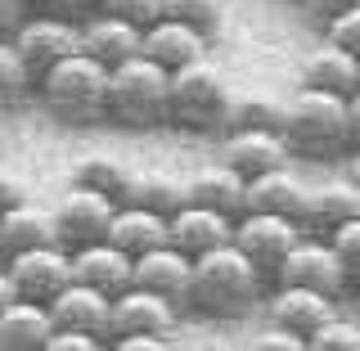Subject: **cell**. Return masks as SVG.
<instances>
[{"label": "cell", "instance_id": "1", "mask_svg": "<svg viewBox=\"0 0 360 351\" xmlns=\"http://www.w3.org/2000/svg\"><path fill=\"white\" fill-rule=\"evenodd\" d=\"M270 284L262 279L248 257L230 243L212 248V253H198L194 257V275H189V298L185 307L202 315V320H217V324H230V320H243L248 311L262 302V293Z\"/></svg>", "mask_w": 360, "mask_h": 351}, {"label": "cell", "instance_id": "2", "mask_svg": "<svg viewBox=\"0 0 360 351\" xmlns=\"http://www.w3.org/2000/svg\"><path fill=\"white\" fill-rule=\"evenodd\" d=\"M32 95L63 127H99V122H108V68L90 59L86 50H77L59 59L50 72H41Z\"/></svg>", "mask_w": 360, "mask_h": 351}, {"label": "cell", "instance_id": "3", "mask_svg": "<svg viewBox=\"0 0 360 351\" xmlns=\"http://www.w3.org/2000/svg\"><path fill=\"white\" fill-rule=\"evenodd\" d=\"M234 113V86L217 63L198 59L172 72L167 90V127L180 135H225Z\"/></svg>", "mask_w": 360, "mask_h": 351}, {"label": "cell", "instance_id": "4", "mask_svg": "<svg viewBox=\"0 0 360 351\" xmlns=\"http://www.w3.org/2000/svg\"><path fill=\"white\" fill-rule=\"evenodd\" d=\"M284 144L292 158L307 162H333L352 149V131H347V99L333 90L302 86L284 108Z\"/></svg>", "mask_w": 360, "mask_h": 351}, {"label": "cell", "instance_id": "5", "mask_svg": "<svg viewBox=\"0 0 360 351\" xmlns=\"http://www.w3.org/2000/svg\"><path fill=\"white\" fill-rule=\"evenodd\" d=\"M167 90H172V72L144 54L108 68V122L122 131L167 127Z\"/></svg>", "mask_w": 360, "mask_h": 351}, {"label": "cell", "instance_id": "6", "mask_svg": "<svg viewBox=\"0 0 360 351\" xmlns=\"http://www.w3.org/2000/svg\"><path fill=\"white\" fill-rule=\"evenodd\" d=\"M302 225L292 217H279V212H239L234 217V248L262 270L266 284H275V270L288 257V248L297 243Z\"/></svg>", "mask_w": 360, "mask_h": 351}, {"label": "cell", "instance_id": "7", "mask_svg": "<svg viewBox=\"0 0 360 351\" xmlns=\"http://www.w3.org/2000/svg\"><path fill=\"white\" fill-rule=\"evenodd\" d=\"M275 284H302V288H320L329 298H342V288L352 284L347 279V266L338 262L333 243L324 234H297V243L288 248V257L275 270Z\"/></svg>", "mask_w": 360, "mask_h": 351}, {"label": "cell", "instance_id": "8", "mask_svg": "<svg viewBox=\"0 0 360 351\" xmlns=\"http://www.w3.org/2000/svg\"><path fill=\"white\" fill-rule=\"evenodd\" d=\"M9 41H14L18 59L27 63L32 82H37V77L50 72L59 59H68V54L82 50V23L59 18V14H27V23H22Z\"/></svg>", "mask_w": 360, "mask_h": 351}, {"label": "cell", "instance_id": "9", "mask_svg": "<svg viewBox=\"0 0 360 351\" xmlns=\"http://www.w3.org/2000/svg\"><path fill=\"white\" fill-rule=\"evenodd\" d=\"M112 208H117V198L99 194V189H86V185H68L59 203H54V239H59L68 253L82 243H95L104 239L108 221H112Z\"/></svg>", "mask_w": 360, "mask_h": 351}, {"label": "cell", "instance_id": "10", "mask_svg": "<svg viewBox=\"0 0 360 351\" xmlns=\"http://www.w3.org/2000/svg\"><path fill=\"white\" fill-rule=\"evenodd\" d=\"M9 279H14V293L27 302H50L68 279H72V253L63 243H37L27 253H14L5 262Z\"/></svg>", "mask_w": 360, "mask_h": 351}, {"label": "cell", "instance_id": "11", "mask_svg": "<svg viewBox=\"0 0 360 351\" xmlns=\"http://www.w3.org/2000/svg\"><path fill=\"white\" fill-rule=\"evenodd\" d=\"M45 307H50L54 329H82V333H95L108 343V333H112V298L108 293L90 288L82 279H68Z\"/></svg>", "mask_w": 360, "mask_h": 351}, {"label": "cell", "instance_id": "12", "mask_svg": "<svg viewBox=\"0 0 360 351\" xmlns=\"http://www.w3.org/2000/svg\"><path fill=\"white\" fill-rule=\"evenodd\" d=\"M207 45H212V37H202L198 27H189V23H180L172 14H162L140 32V54L153 59L158 68H167V72H180V68L207 59Z\"/></svg>", "mask_w": 360, "mask_h": 351}, {"label": "cell", "instance_id": "13", "mask_svg": "<svg viewBox=\"0 0 360 351\" xmlns=\"http://www.w3.org/2000/svg\"><path fill=\"white\" fill-rule=\"evenodd\" d=\"M288 144L279 131H257V127H230L221 135V162L234 167L243 180L275 172V167H288Z\"/></svg>", "mask_w": 360, "mask_h": 351}, {"label": "cell", "instance_id": "14", "mask_svg": "<svg viewBox=\"0 0 360 351\" xmlns=\"http://www.w3.org/2000/svg\"><path fill=\"white\" fill-rule=\"evenodd\" d=\"M189 275H194V257L180 253V248L167 239V243H158V248H149V253L135 257V279H131V284H140V288L158 293V298L185 307V298H189Z\"/></svg>", "mask_w": 360, "mask_h": 351}, {"label": "cell", "instance_id": "15", "mask_svg": "<svg viewBox=\"0 0 360 351\" xmlns=\"http://www.w3.org/2000/svg\"><path fill=\"white\" fill-rule=\"evenodd\" d=\"M167 239H172L180 253H189V257L212 253V248H221V243L234 239V217L212 212V208H202V203L185 198L172 217H167Z\"/></svg>", "mask_w": 360, "mask_h": 351}, {"label": "cell", "instance_id": "16", "mask_svg": "<svg viewBox=\"0 0 360 351\" xmlns=\"http://www.w3.org/2000/svg\"><path fill=\"white\" fill-rule=\"evenodd\" d=\"M72 279H82V284L117 298V293L131 288V279H135V257L122 253L112 239L82 243V248H72Z\"/></svg>", "mask_w": 360, "mask_h": 351}, {"label": "cell", "instance_id": "17", "mask_svg": "<svg viewBox=\"0 0 360 351\" xmlns=\"http://www.w3.org/2000/svg\"><path fill=\"white\" fill-rule=\"evenodd\" d=\"M176 315L180 307L158 293L131 284L112 298V333L108 338H122V333H172L176 329Z\"/></svg>", "mask_w": 360, "mask_h": 351}, {"label": "cell", "instance_id": "18", "mask_svg": "<svg viewBox=\"0 0 360 351\" xmlns=\"http://www.w3.org/2000/svg\"><path fill=\"white\" fill-rule=\"evenodd\" d=\"M360 217V189L352 180H324V185H311L307 198H302V212H297V225L307 234H329L338 230L342 221Z\"/></svg>", "mask_w": 360, "mask_h": 351}, {"label": "cell", "instance_id": "19", "mask_svg": "<svg viewBox=\"0 0 360 351\" xmlns=\"http://www.w3.org/2000/svg\"><path fill=\"white\" fill-rule=\"evenodd\" d=\"M338 311V298L320 288H302V284H270V320L292 329L297 338H307L315 324H324Z\"/></svg>", "mask_w": 360, "mask_h": 351}, {"label": "cell", "instance_id": "20", "mask_svg": "<svg viewBox=\"0 0 360 351\" xmlns=\"http://www.w3.org/2000/svg\"><path fill=\"white\" fill-rule=\"evenodd\" d=\"M82 50L90 59H99L104 68H117L140 54V27L127 18H112L104 9H95V14L82 18Z\"/></svg>", "mask_w": 360, "mask_h": 351}, {"label": "cell", "instance_id": "21", "mask_svg": "<svg viewBox=\"0 0 360 351\" xmlns=\"http://www.w3.org/2000/svg\"><path fill=\"white\" fill-rule=\"evenodd\" d=\"M37 243H59L54 239V212L41 203H18V208L0 212V262H9L14 253H27Z\"/></svg>", "mask_w": 360, "mask_h": 351}, {"label": "cell", "instance_id": "22", "mask_svg": "<svg viewBox=\"0 0 360 351\" xmlns=\"http://www.w3.org/2000/svg\"><path fill=\"white\" fill-rule=\"evenodd\" d=\"M50 333H54V320L45 302L14 298L0 311V351H45Z\"/></svg>", "mask_w": 360, "mask_h": 351}, {"label": "cell", "instance_id": "23", "mask_svg": "<svg viewBox=\"0 0 360 351\" xmlns=\"http://www.w3.org/2000/svg\"><path fill=\"white\" fill-rule=\"evenodd\" d=\"M104 239H112L122 253L140 257V253H149V248L167 243V217L162 212H149V208H135V203H117Z\"/></svg>", "mask_w": 360, "mask_h": 351}, {"label": "cell", "instance_id": "24", "mask_svg": "<svg viewBox=\"0 0 360 351\" xmlns=\"http://www.w3.org/2000/svg\"><path fill=\"white\" fill-rule=\"evenodd\" d=\"M302 198H307V185L288 172V167H275V172H262L248 180L243 189V212H279V217L297 221Z\"/></svg>", "mask_w": 360, "mask_h": 351}, {"label": "cell", "instance_id": "25", "mask_svg": "<svg viewBox=\"0 0 360 351\" xmlns=\"http://www.w3.org/2000/svg\"><path fill=\"white\" fill-rule=\"evenodd\" d=\"M302 86L333 90V95H342V99H347L352 90H360V59L324 41L320 50H311L307 59H302Z\"/></svg>", "mask_w": 360, "mask_h": 351}, {"label": "cell", "instance_id": "26", "mask_svg": "<svg viewBox=\"0 0 360 351\" xmlns=\"http://www.w3.org/2000/svg\"><path fill=\"white\" fill-rule=\"evenodd\" d=\"M243 189H248V180L225 162H212V167H202V172H194L185 180L189 203H202V208L225 212V217H239L243 212Z\"/></svg>", "mask_w": 360, "mask_h": 351}, {"label": "cell", "instance_id": "27", "mask_svg": "<svg viewBox=\"0 0 360 351\" xmlns=\"http://www.w3.org/2000/svg\"><path fill=\"white\" fill-rule=\"evenodd\" d=\"M185 198H189L185 180L172 176V172H131V180H127V189H122L117 203H135V208H149V212L172 217Z\"/></svg>", "mask_w": 360, "mask_h": 351}, {"label": "cell", "instance_id": "28", "mask_svg": "<svg viewBox=\"0 0 360 351\" xmlns=\"http://www.w3.org/2000/svg\"><path fill=\"white\" fill-rule=\"evenodd\" d=\"M131 180V167L122 162L117 153H82L72 162V185H86V189H99L108 198H122Z\"/></svg>", "mask_w": 360, "mask_h": 351}, {"label": "cell", "instance_id": "29", "mask_svg": "<svg viewBox=\"0 0 360 351\" xmlns=\"http://www.w3.org/2000/svg\"><path fill=\"white\" fill-rule=\"evenodd\" d=\"M284 99L270 95H234L230 127H257V131H284Z\"/></svg>", "mask_w": 360, "mask_h": 351}, {"label": "cell", "instance_id": "30", "mask_svg": "<svg viewBox=\"0 0 360 351\" xmlns=\"http://www.w3.org/2000/svg\"><path fill=\"white\" fill-rule=\"evenodd\" d=\"M307 351H360V324L356 315L347 320V315H329L324 324H315L307 333Z\"/></svg>", "mask_w": 360, "mask_h": 351}, {"label": "cell", "instance_id": "31", "mask_svg": "<svg viewBox=\"0 0 360 351\" xmlns=\"http://www.w3.org/2000/svg\"><path fill=\"white\" fill-rule=\"evenodd\" d=\"M32 90H37V82H32L27 63L18 59L14 41H0V99L14 108V104H22V99L32 95Z\"/></svg>", "mask_w": 360, "mask_h": 351}, {"label": "cell", "instance_id": "32", "mask_svg": "<svg viewBox=\"0 0 360 351\" xmlns=\"http://www.w3.org/2000/svg\"><path fill=\"white\" fill-rule=\"evenodd\" d=\"M167 14L198 27L202 37H217L225 23V0H167Z\"/></svg>", "mask_w": 360, "mask_h": 351}, {"label": "cell", "instance_id": "33", "mask_svg": "<svg viewBox=\"0 0 360 351\" xmlns=\"http://www.w3.org/2000/svg\"><path fill=\"white\" fill-rule=\"evenodd\" d=\"M324 239L333 243V253H338V262L347 266V279H360V217H352V221H342L338 230H329Z\"/></svg>", "mask_w": 360, "mask_h": 351}, {"label": "cell", "instance_id": "34", "mask_svg": "<svg viewBox=\"0 0 360 351\" xmlns=\"http://www.w3.org/2000/svg\"><path fill=\"white\" fill-rule=\"evenodd\" d=\"M99 9L104 14H112V18H127V23H135V27H149V23H158L167 14V0H99Z\"/></svg>", "mask_w": 360, "mask_h": 351}, {"label": "cell", "instance_id": "35", "mask_svg": "<svg viewBox=\"0 0 360 351\" xmlns=\"http://www.w3.org/2000/svg\"><path fill=\"white\" fill-rule=\"evenodd\" d=\"M320 32H324V41H329V45H338V50H347V54H356V59H360V5H352L347 14L329 18Z\"/></svg>", "mask_w": 360, "mask_h": 351}, {"label": "cell", "instance_id": "36", "mask_svg": "<svg viewBox=\"0 0 360 351\" xmlns=\"http://www.w3.org/2000/svg\"><path fill=\"white\" fill-rule=\"evenodd\" d=\"M243 347H248V351H307V338H297L292 329H284V324L270 320L266 329H257Z\"/></svg>", "mask_w": 360, "mask_h": 351}, {"label": "cell", "instance_id": "37", "mask_svg": "<svg viewBox=\"0 0 360 351\" xmlns=\"http://www.w3.org/2000/svg\"><path fill=\"white\" fill-rule=\"evenodd\" d=\"M99 347H104V338L82 333V329H54L45 338V351H99Z\"/></svg>", "mask_w": 360, "mask_h": 351}, {"label": "cell", "instance_id": "38", "mask_svg": "<svg viewBox=\"0 0 360 351\" xmlns=\"http://www.w3.org/2000/svg\"><path fill=\"white\" fill-rule=\"evenodd\" d=\"M32 5H37L41 14H59V18L82 23L86 14H95V9H99V0H32Z\"/></svg>", "mask_w": 360, "mask_h": 351}, {"label": "cell", "instance_id": "39", "mask_svg": "<svg viewBox=\"0 0 360 351\" xmlns=\"http://www.w3.org/2000/svg\"><path fill=\"white\" fill-rule=\"evenodd\" d=\"M302 5V14H307L315 27H324L329 18H338V14H347L352 5H360V0H297Z\"/></svg>", "mask_w": 360, "mask_h": 351}, {"label": "cell", "instance_id": "40", "mask_svg": "<svg viewBox=\"0 0 360 351\" xmlns=\"http://www.w3.org/2000/svg\"><path fill=\"white\" fill-rule=\"evenodd\" d=\"M27 14H32V0H0V41L14 37L27 23Z\"/></svg>", "mask_w": 360, "mask_h": 351}, {"label": "cell", "instance_id": "41", "mask_svg": "<svg viewBox=\"0 0 360 351\" xmlns=\"http://www.w3.org/2000/svg\"><path fill=\"white\" fill-rule=\"evenodd\" d=\"M112 351H167V333H122L108 338Z\"/></svg>", "mask_w": 360, "mask_h": 351}, {"label": "cell", "instance_id": "42", "mask_svg": "<svg viewBox=\"0 0 360 351\" xmlns=\"http://www.w3.org/2000/svg\"><path fill=\"white\" fill-rule=\"evenodd\" d=\"M32 198V189H27V180H18L14 172H0V212H9V208H18V203H27Z\"/></svg>", "mask_w": 360, "mask_h": 351}, {"label": "cell", "instance_id": "43", "mask_svg": "<svg viewBox=\"0 0 360 351\" xmlns=\"http://www.w3.org/2000/svg\"><path fill=\"white\" fill-rule=\"evenodd\" d=\"M347 131H352V144H360V90L347 95Z\"/></svg>", "mask_w": 360, "mask_h": 351}, {"label": "cell", "instance_id": "44", "mask_svg": "<svg viewBox=\"0 0 360 351\" xmlns=\"http://www.w3.org/2000/svg\"><path fill=\"white\" fill-rule=\"evenodd\" d=\"M342 162H347V180L360 189V144H352V149L342 153Z\"/></svg>", "mask_w": 360, "mask_h": 351}, {"label": "cell", "instance_id": "45", "mask_svg": "<svg viewBox=\"0 0 360 351\" xmlns=\"http://www.w3.org/2000/svg\"><path fill=\"white\" fill-rule=\"evenodd\" d=\"M18 293H14V279H9V270H5V262H0V311L9 307V302H14Z\"/></svg>", "mask_w": 360, "mask_h": 351}, {"label": "cell", "instance_id": "46", "mask_svg": "<svg viewBox=\"0 0 360 351\" xmlns=\"http://www.w3.org/2000/svg\"><path fill=\"white\" fill-rule=\"evenodd\" d=\"M5 122H9V104L0 99V135H5Z\"/></svg>", "mask_w": 360, "mask_h": 351}, {"label": "cell", "instance_id": "47", "mask_svg": "<svg viewBox=\"0 0 360 351\" xmlns=\"http://www.w3.org/2000/svg\"><path fill=\"white\" fill-rule=\"evenodd\" d=\"M356 324H360V311H356Z\"/></svg>", "mask_w": 360, "mask_h": 351}, {"label": "cell", "instance_id": "48", "mask_svg": "<svg viewBox=\"0 0 360 351\" xmlns=\"http://www.w3.org/2000/svg\"><path fill=\"white\" fill-rule=\"evenodd\" d=\"M356 284H360V279H356Z\"/></svg>", "mask_w": 360, "mask_h": 351}]
</instances>
